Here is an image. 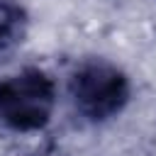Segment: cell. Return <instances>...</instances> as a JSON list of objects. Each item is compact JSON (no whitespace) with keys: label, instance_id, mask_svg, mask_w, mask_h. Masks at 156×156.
Wrapping results in <instances>:
<instances>
[{"label":"cell","instance_id":"1","mask_svg":"<svg viewBox=\"0 0 156 156\" xmlns=\"http://www.w3.org/2000/svg\"><path fill=\"white\" fill-rule=\"evenodd\" d=\"M54 102V80L39 68L20 71L0 83V122L12 132L27 134L44 129Z\"/></svg>","mask_w":156,"mask_h":156},{"label":"cell","instance_id":"2","mask_svg":"<svg viewBox=\"0 0 156 156\" xmlns=\"http://www.w3.org/2000/svg\"><path fill=\"white\" fill-rule=\"evenodd\" d=\"M71 98L85 119L102 122L122 112L127 105L129 80L107 61H85L71 76Z\"/></svg>","mask_w":156,"mask_h":156},{"label":"cell","instance_id":"3","mask_svg":"<svg viewBox=\"0 0 156 156\" xmlns=\"http://www.w3.org/2000/svg\"><path fill=\"white\" fill-rule=\"evenodd\" d=\"M24 32H27V12L12 0H0V51L20 44Z\"/></svg>","mask_w":156,"mask_h":156}]
</instances>
